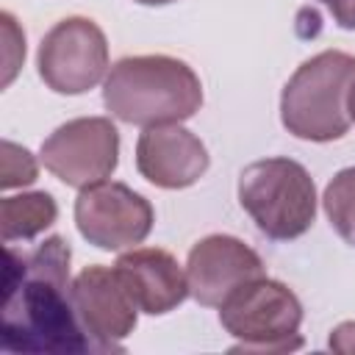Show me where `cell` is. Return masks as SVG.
Wrapping results in <instances>:
<instances>
[{
    "label": "cell",
    "mask_w": 355,
    "mask_h": 355,
    "mask_svg": "<svg viewBox=\"0 0 355 355\" xmlns=\"http://www.w3.org/2000/svg\"><path fill=\"white\" fill-rule=\"evenodd\" d=\"M69 261L72 250L61 236H50L31 250L6 247L0 305L6 352L78 355L94 349L72 305Z\"/></svg>",
    "instance_id": "1"
},
{
    "label": "cell",
    "mask_w": 355,
    "mask_h": 355,
    "mask_svg": "<svg viewBox=\"0 0 355 355\" xmlns=\"http://www.w3.org/2000/svg\"><path fill=\"white\" fill-rule=\"evenodd\" d=\"M103 103L128 125H169L194 116L202 105L197 72L172 55H125L103 83Z\"/></svg>",
    "instance_id": "2"
},
{
    "label": "cell",
    "mask_w": 355,
    "mask_h": 355,
    "mask_svg": "<svg viewBox=\"0 0 355 355\" xmlns=\"http://www.w3.org/2000/svg\"><path fill=\"white\" fill-rule=\"evenodd\" d=\"M355 80V55L324 50L297 67L280 94L283 128L305 141H333L349 130L347 92Z\"/></svg>",
    "instance_id": "3"
},
{
    "label": "cell",
    "mask_w": 355,
    "mask_h": 355,
    "mask_svg": "<svg viewBox=\"0 0 355 355\" xmlns=\"http://www.w3.org/2000/svg\"><path fill=\"white\" fill-rule=\"evenodd\" d=\"M239 202L255 227L291 241L311 230L316 219V186L308 169L291 158H261L239 175Z\"/></svg>",
    "instance_id": "4"
},
{
    "label": "cell",
    "mask_w": 355,
    "mask_h": 355,
    "mask_svg": "<svg viewBox=\"0 0 355 355\" xmlns=\"http://www.w3.org/2000/svg\"><path fill=\"white\" fill-rule=\"evenodd\" d=\"M222 327L239 341V352H291L302 347V302L272 277H255L219 305Z\"/></svg>",
    "instance_id": "5"
},
{
    "label": "cell",
    "mask_w": 355,
    "mask_h": 355,
    "mask_svg": "<svg viewBox=\"0 0 355 355\" xmlns=\"http://www.w3.org/2000/svg\"><path fill=\"white\" fill-rule=\"evenodd\" d=\"M39 78L55 94H83L94 89L108 69V42L103 28L86 17L55 22L36 55Z\"/></svg>",
    "instance_id": "6"
},
{
    "label": "cell",
    "mask_w": 355,
    "mask_h": 355,
    "mask_svg": "<svg viewBox=\"0 0 355 355\" xmlns=\"http://www.w3.org/2000/svg\"><path fill=\"white\" fill-rule=\"evenodd\" d=\"M42 164L61 183L86 189L111 178L119 161V130L108 116H78L42 141Z\"/></svg>",
    "instance_id": "7"
},
{
    "label": "cell",
    "mask_w": 355,
    "mask_h": 355,
    "mask_svg": "<svg viewBox=\"0 0 355 355\" xmlns=\"http://www.w3.org/2000/svg\"><path fill=\"white\" fill-rule=\"evenodd\" d=\"M153 205L125 183L103 180L80 189L75 200V225L80 236L108 252L141 244L153 230Z\"/></svg>",
    "instance_id": "8"
},
{
    "label": "cell",
    "mask_w": 355,
    "mask_h": 355,
    "mask_svg": "<svg viewBox=\"0 0 355 355\" xmlns=\"http://www.w3.org/2000/svg\"><path fill=\"white\" fill-rule=\"evenodd\" d=\"M72 305L80 327L94 349H122V341L133 333L139 305L114 266H86L72 280Z\"/></svg>",
    "instance_id": "9"
},
{
    "label": "cell",
    "mask_w": 355,
    "mask_h": 355,
    "mask_svg": "<svg viewBox=\"0 0 355 355\" xmlns=\"http://www.w3.org/2000/svg\"><path fill=\"white\" fill-rule=\"evenodd\" d=\"M261 255L236 236L214 233L200 239L186 258L189 294L208 308H219L236 288L263 277Z\"/></svg>",
    "instance_id": "10"
},
{
    "label": "cell",
    "mask_w": 355,
    "mask_h": 355,
    "mask_svg": "<svg viewBox=\"0 0 355 355\" xmlns=\"http://www.w3.org/2000/svg\"><path fill=\"white\" fill-rule=\"evenodd\" d=\"M205 144L178 122L153 125L139 133L136 141V169L144 180L158 189H186L194 186L208 172Z\"/></svg>",
    "instance_id": "11"
},
{
    "label": "cell",
    "mask_w": 355,
    "mask_h": 355,
    "mask_svg": "<svg viewBox=\"0 0 355 355\" xmlns=\"http://www.w3.org/2000/svg\"><path fill=\"white\" fill-rule=\"evenodd\" d=\"M139 311L161 316L189 297V280L178 258L158 247H130L114 263Z\"/></svg>",
    "instance_id": "12"
},
{
    "label": "cell",
    "mask_w": 355,
    "mask_h": 355,
    "mask_svg": "<svg viewBox=\"0 0 355 355\" xmlns=\"http://www.w3.org/2000/svg\"><path fill=\"white\" fill-rule=\"evenodd\" d=\"M58 216V205L47 191H25L0 200V233L11 244L17 239H33L47 230Z\"/></svg>",
    "instance_id": "13"
},
{
    "label": "cell",
    "mask_w": 355,
    "mask_h": 355,
    "mask_svg": "<svg viewBox=\"0 0 355 355\" xmlns=\"http://www.w3.org/2000/svg\"><path fill=\"white\" fill-rule=\"evenodd\" d=\"M322 205L333 230L355 247V166H347L333 175V180L324 186Z\"/></svg>",
    "instance_id": "14"
},
{
    "label": "cell",
    "mask_w": 355,
    "mask_h": 355,
    "mask_svg": "<svg viewBox=\"0 0 355 355\" xmlns=\"http://www.w3.org/2000/svg\"><path fill=\"white\" fill-rule=\"evenodd\" d=\"M36 161L33 155L14 144V141H3V166H0V186L3 189H17V186H28L36 180Z\"/></svg>",
    "instance_id": "15"
},
{
    "label": "cell",
    "mask_w": 355,
    "mask_h": 355,
    "mask_svg": "<svg viewBox=\"0 0 355 355\" xmlns=\"http://www.w3.org/2000/svg\"><path fill=\"white\" fill-rule=\"evenodd\" d=\"M0 22H3V36H6V75H3V86H8L25 58V33L17 28V19L3 11L0 14Z\"/></svg>",
    "instance_id": "16"
},
{
    "label": "cell",
    "mask_w": 355,
    "mask_h": 355,
    "mask_svg": "<svg viewBox=\"0 0 355 355\" xmlns=\"http://www.w3.org/2000/svg\"><path fill=\"white\" fill-rule=\"evenodd\" d=\"M327 347H330L333 352H341V355H355V322H341V324L330 333Z\"/></svg>",
    "instance_id": "17"
},
{
    "label": "cell",
    "mask_w": 355,
    "mask_h": 355,
    "mask_svg": "<svg viewBox=\"0 0 355 355\" xmlns=\"http://www.w3.org/2000/svg\"><path fill=\"white\" fill-rule=\"evenodd\" d=\"M336 19L338 28L355 31V0H319Z\"/></svg>",
    "instance_id": "18"
},
{
    "label": "cell",
    "mask_w": 355,
    "mask_h": 355,
    "mask_svg": "<svg viewBox=\"0 0 355 355\" xmlns=\"http://www.w3.org/2000/svg\"><path fill=\"white\" fill-rule=\"evenodd\" d=\"M347 111H349V119L355 122V80H352V86L347 92Z\"/></svg>",
    "instance_id": "19"
},
{
    "label": "cell",
    "mask_w": 355,
    "mask_h": 355,
    "mask_svg": "<svg viewBox=\"0 0 355 355\" xmlns=\"http://www.w3.org/2000/svg\"><path fill=\"white\" fill-rule=\"evenodd\" d=\"M141 6H166V3H175V0H136Z\"/></svg>",
    "instance_id": "20"
}]
</instances>
